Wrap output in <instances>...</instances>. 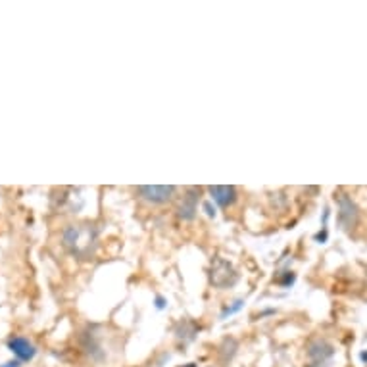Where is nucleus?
<instances>
[{
	"instance_id": "6",
	"label": "nucleus",
	"mask_w": 367,
	"mask_h": 367,
	"mask_svg": "<svg viewBox=\"0 0 367 367\" xmlns=\"http://www.w3.org/2000/svg\"><path fill=\"white\" fill-rule=\"evenodd\" d=\"M357 217H359V210H357V206L348 196H340L338 198V222L340 225L344 227V229H352V227H356Z\"/></svg>"
},
{
	"instance_id": "11",
	"label": "nucleus",
	"mask_w": 367,
	"mask_h": 367,
	"mask_svg": "<svg viewBox=\"0 0 367 367\" xmlns=\"http://www.w3.org/2000/svg\"><path fill=\"white\" fill-rule=\"evenodd\" d=\"M242 306H244V300H235L231 306H227V308L223 309L222 316H220V319H227V316H233V313H237L239 309H242Z\"/></svg>"
},
{
	"instance_id": "5",
	"label": "nucleus",
	"mask_w": 367,
	"mask_h": 367,
	"mask_svg": "<svg viewBox=\"0 0 367 367\" xmlns=\"http://www.w3.org/2000/svg\"><path fill=\"white\" fill-rule=\"evenodd\" d=\"M198 200H200V189L198 187H187L183 198L177 204V215L183 222H193L198 212Z\"/></svg>"
},
{
	"instance_id": "7",
	"label": "nucleus",
	"mask_w": 367,
	"mask_h": 367,
	"mask_svg": "<svg viewBox=\"0 0 367 367\" xmlns=\"http://www.w3.org/2000/svg\"><path fill=\"white\" fill-rule=\"evenodd\" d=\"M210 194H212V200L222 208H229L233 204L237 202V189L231 185H215L210 187Z\"/></svg>"
},
{
	"instance_id": "9",
	"label": "nucleus",
	"mask_w": 367,
	"mask_h": 367,
	"mask_svg": "<svg viewBox=\"0 0 367 367\" xmlns=\"http://www.w3.org/2000/svg\"><path fill=\"white\" fill-rule=\"evenodd\" d=\"M196 333H198V329H196V325L191 323V321H181V323H177V327H175L177 338H183L187 342L193 340V338L196 337Z\"/></svg>"
},
{
	"instance_id": "8",
	"label": "nucleus",
	"mask_w": 367,
	"mask_h": 367,
	"mask_svg": "<svg viewBox=\"0 0 367 367\" xmlns=\"http://www.w3.org/2000/svg\"><path fill=\"white\" fill-rule=\"evenodd\" d=\"M8 348H10L12 352H14V356L18 357L20 362H29L37 354L35 346L31 344L27 338L23 337H12L8 340Z\"/></svg>"
},
{
	"instance_id": "4",
	"label": "nucleus",
	"mask_w": 367,
	"mask_h": 367,
	"mask_svg": "<svg viewBox=\"0 0 367 367\" xmlns=\"http://www.w3.org/2000/svg\"><path fill=\"white\" fill-rule=\"evenodd\" d=\"M177 187L174 185H141L137 187V194L148 204H165L174 198Z\"/></svg>"
},
{
	"instance_id": "13",
	"label": "nucleus",
	"mask_w": 367,
	"mask_h": 367,
	"mask_svg": "<svg viewBox=\"0 0 367 367\" xmlns=\"http://www.w3.org/2000/svg\"><path fill=\"white\" fill-rule=\"evenodd\" d=\"M0 367H20V359H12V362H6V364H2Z\"/></svg>"
},
{
	"instance_id": "12",
	"label": "nucleus",
	"mask_w": 367,
	"mask_h": 367,
	"mask_svg": "<svg viewBox=\"0 0 367 367\" xmlns=\"http://www.w3.org/2000/svg\"><path fill=\"white\" fill-rule=\"evenodd\" d=\"M204 210H206V213H208L210 217H215V210H212V206H210L208 202L204 204Z\"/></svg>"
},
{
	"instance_id": "15",
	"label": "nucleus",
	"mask_w": 367,
	"mask_h": 367,
	"mask_svg": "<svg viewBox=\"0 0 367 367\" xmlns=\"http://www.w3.org/2000/svg\"><path fill=\"white\" fill-rule=\"evenodd\" d=\"M179 367H196V364H185V366H179Z\"/></svg>"
},
{
	"instance_id": "1",
	"label": "nucleus",
	"mask_w": 367,
	"mask_h": 367,
	"mask_svg": "<svg viewBox=\"0 0 367 367\" xmlns=\"http://www.w3.org/2000/svg\"><path fill=\"white\" fill-rule=\"evenodd\" d=\"M62 244L73 258L91 260L98 248V229L88 222L68 225L62 235Z\"/></svg>"
},
{
	"instance_id": "14",
	"label": "nucleus",
	"mask_w": 367,
	"mask_h": 367,
	"mask_svg": "<svg viewBox=\"0 0 367 367\" xmlns=\"http://www.w3.org/2000/svg\"><path fill=\"white\" fill-rule=\"evenodd\" d=\"M164 306H165V300L162 298V296H158V298H156V308L164 309Z\"/></svg>"
},
{
	"instance_id": "10",
	"label": "nucleus",
	"mask_w": 367,
	"mask_h": 367,
	"mask_svg": "<svg viewBox=\"0 0 367 367\" xmlns=\"http://www.w3.org/2000/svg\"><path fill=\"white\" fill-rule=\"evenodd\" d=\"M237 348H239V342H237L235 338H225V340H223L222 346H220V356H223L222 359L225 364L231 362L235 352H237Z\"/></svg>"
},
{
	"instance_id": "3",
	"label": "nucleus",
	"mask_w": 367,
	"mask_h": 367,
	"mask_svg": "<svg viewBox=\"0 0 367 367\" xmlns=\"http://www.w3.org/2000/svg\"><path fill=\"white\" fill-rule=\"evenodd\" d=\"M335 356V348L325 338H313L306 346L308 367H327Z\"/></svg>"
},
{
	"instance_id": "2",
	"label": "nucleus",
	"mask_w": 367,
	"mask_h": 367,
	"mask_svg": "<svg viewBox=\"0 0 367 367\" xmlns=\"http://www.w3.org/2000/svg\"><path fill=\"white\" fill-rule=\"evenodd\" d=\"M208 277H210V283L212 287L220 290L231 289L233 285L239 281V273L233 268L231 261L223 260V258H213L212 263H210V270H208Z\"/></svg>"
}]
</instances>
